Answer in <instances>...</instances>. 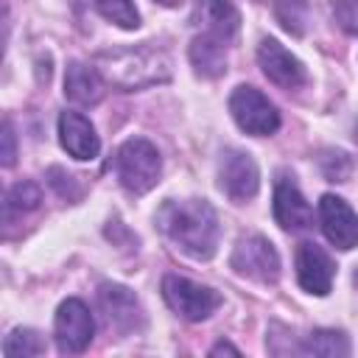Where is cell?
<instances>
[{"label": "cell", "mask_w": 358, "mask_h": 358, "mask_svg": "<svg viewBox=\"0 0 358 358\" xmlns=\"http://www.w3.org/2000/svg\"><path fill=\"white\" fill-rule=\"evenodd\" d=\"M42 201V193L34 182H17L8 193H6V201H3V210H6V221H11L14 213H31L36 210Z\"/></svg>", "instance_id": "21"}, {"label": "cell", "mask_w": 358, "mask_h": 358, "mask_svg": "<svg viewBox=\"0 0 358 358\" xmlns=\"http://www.w3.org/2000/svg\"><path fill=\"white\" fill-rule=\"evenodd\" d=\"M271 207H274V221L288 232L313 227V210L305 201V196L296 190V185H291V182H277Z\"/></svg>", "instance_id": "14"}, {"label": "cell", "mask_w": 358, "mask_h": 358, "mask_svg": "<svg viewBox=\"0 0 358 358\" xmlns=\"http://www.w3.org/2000/svg\"><path fill=\"white\" fill-rule=\"evenodd\" d=\"M333 274H336V263L319 243L305 241L296 246V280L302 291L316 294V296L330 294Z\"/></svg>", "instance_id": "12"}, {"label": "cell", "mask_w": 358, "mask_h": 358, "mask_svg": "<svg viewBox=\"0 0 358 358\" xmlns=\"http://www.w3.org/2000/svg\"><path fill=\"white\" fill-rule=\"evenodd\" d=\"M106 84L120 90H140L171 78V59L154 45H137L123 50H101L92 62Z\"/></svg>", "instance_id": "2"}, {"label": "cell", "mask_w": 358, "mask_h": 358, "mask_svg": "<svg viewBox=\"0 0 358 358\" xmlns=\"http://www.w3.org/2000/svg\"><path fill=\"white\" fill-rule=\"evenodd\" d=\"M229 112L235 117V123L255 137H268L280 129V112L277 106L255 87L241 84L232 90L229 95Z\"/></svg>", "instance_id": "5"}, {"label": "cell", "mask_w": 358, "mask_h": 358, "mask_svg": "<svg viewBox=\"0 0 358 358\" xmlns=\"http://www.w3.org/2000/svg\"><path fill=\"white\" fill-rule=\"evenodd\" d=\"M42 352H45V341L39 338L36 330H28V327L11 330L3 341V355L6 358H34V355H42Z\"/></svg>", "instance_id": "19"}, {"label": "cell", "mask_w": 358, "mask_h": 358, "mask_svg": "<svg viewBox=\"0 0 358 358\" xmlns=\"http://www.w3.org/2000/svg\"><path fill=\"white\" fill-rule=\"evenodd\" d=\"M193 17L204 28V34H213L224 42H229L241 25V14L229 0H199Z\"/></svg>", "instance_id": "16"}, {"label": "cell", "mask_w": 358, "mask_h": 358, "mask_svg": "<svg viewBox=\"0 0 358 358\" xmlns=\"http://www.w3.org/2000/svg\"><path fill=\"white\" fill-rule=\"evenodd\" d=\"M257 64H260V70L266 73V78H268L271 84L282 87V90H296V87H302L305 78H308L305 64H302L288 48H282V45H280L277 39H271V36L260 39V45H257Z\"/></svg>", "instance_id": "9"}, {"label": "cell", "mask_w": 358, "mask_h": 358, "mask_svg": "<svg viewBox=\"0 0 358 358\" xmlns=\"http://www.w3.org/2000/svg\"><path fill=\"white\" fill-rule=\"evenodd\" d=\"M229 263L241 277H249V280L263 282V285H271L280 277V255L271 246V241L263 238V235L241 238L235 243V249H232V260Z\"/></svg>", "instance_id": "6"}, {"label": "cell", "mask_w": 358, "mask_h": 358, "mask_svg": "<svg viewBox=\"0 0 358 358\" xmlns=\"http://www.w3.org/2000/svg\"><path fill=\"white\" fill-rule=\"evenodd\" d=\"M95 3H98V11L109 22H115V25H120L126 31H131V28L140 25V11L134 8L131 0H95Z\"/></svg>", "instance_id": "22"}, {"label": "cell", "mask_w": 358, "mask_h": 358, "mask_svg": "<svg viewBox=\"0 0 358 358\" xmlns=\"http://www.w3.org/2000/svg\"><path fill=\"white\" fill-rule=\"evenodd\" d=\"M224 352H229V355H241V350L232 347V344H227V341H218V344L210 350V355H224Z\"/></svg>", "instance_id": "25"}, {"label": "cell", "mask_w": 358, "mask_h": 358, "mask_svg": "<svg viewBox=\"0 0 358 358\" xmlns=\"http://www.w3.org/2000/svg\"><path fill=\"white\" fill-rule=\"evenodd\" d=\"M299 352L305 355H327V358H336V355H350V341L341 330H313L310 336H305Z\"/></svg>", "instance_id": "18"}, {"label": "cell", "mask_w": 358, "mask_h": 358, "mask_svg": "<svg viewBox=\"0 0 358 358\" xmlns=\"http://www.w3.org/2000/svg\"><path fill=\"white\" fill-rule=\"evenodd\" d=\"M115 171H117L120 185L129 193L134 196L148 193L159 182V173H162V159H159L157 145L145 137L126 140L115 154Z\"/></svg>", "instance_id": "3"}, {"label": "cell", "mask_w": 358, "mask_h": 358, "mask_svg": "<svg viewBox=\"0 0 358 358\" xmlns=\"http://www.w3.org/2000/svg\"><path fill=\"white\" fill-rule=\"evenodd\" d=\"M92 333H95V319L90 308L81 299H64L53 319V336H56L59 352L64 355L84 352L92 341Z\"/></svg>", "instance_id": "7"}, {"label": "cell", "mask_w": 358, "mask_h": 358, "mask_svg": "<svg viewBox=\"0 0 358 358\" xmlns=\"http://www.w3.org/2000/svg\"><path fill=\"white\" fill-rule=\"evenodd\" d=\"M190 64L204 78H218L227 73V42L213 34H199L190 42Z\"/></svg>", "instance_id": "17"}, {"label": "cell", "mask_w": 358, "mask_h": 358, "mask_svg": "<svg viewBox=\"0 0 358 358\" xmlns=\"http://www.w3.org/2000/svg\"><path fill=\"white\" fill-rule=\"evenodd\" d=\"M355 285H358V271H355Z\"/></svg>", "instance_id": "27"}, {"label": "cell", "mask_w": 358, "mask_h": 358, "mask_svg": "<svg viewBox=\"0 0 358 358\" xmlns=\"http://www.w3.org/2000/svg\"><path fill=\"white\" fill-rule=\"evenodd\" d=\"M157 3H162V6H176V0H157Z\"/></svg>", "instance_id": "26"}, {"label": "cell", "mask_w": 358, "mask_h": 358, "mask_svg": "<svg viewBox=\"0 0 358 358\" xmlns=\"http://www.w3.org/2000/svg\"><path fill=\"white\" fill-rule=\"evenodd\" d=\"M274 17L291 36H305L308 31V0H274Z\"/></svg>", "instance_id": "20"}, {"label": "cell", "mask_w": 358, "mask_h": 358, "mask_svg": "<svg viewBox=\"0 0 358 358\" xmlns=\"http://www.w3.org/2000/svg\"><path fill=\"white\" fill-rule=\"evenodd\" d=\"M159 229L190 257L210 260L218 249V215L204 199L165 201L157 213Z\"/></svg>", "instance_id": "1"}, {"label": "cell", "mask_w": 358, "mask_h": 358, "mask_svg": "<svg viewBox=\"0 0 358 358\" xmlns=\"http://www.w3.org/2000/svg\"><path fill=\"white\" fill-rule=\"evenodd\" d=\"M98 305H101V310L106 313V322H109L117 333L129 336V333H134V330L143 327V308H140L137 296H134L126 285L103 282V285L98 288Z\"/></svg>", "instance_id": "11"}, {"label": "cell", "mask_w": 358, "mask_h": 358, "mask_svg": "<svg viewBox=\"0 0 358 358\" xmlns=\"http://www.w3.org/2000/svg\"><path fill=\"white\" fill-rule=\"evenodd\" d=\"M319 221L324 238L336 249H355L358 246V215L355 210L336 193H324L319 199Z\"/></svg>", "instance_id": "10"}, {"label": "cell", "mask_w": 358, "mask_h": 358, "mask_svg": "<svg viewBox=\"0 0 358 358\" xmlns=\"http://www.w3.org/2000/svg\"><path fill=\"white\" fill-rule=\"evenodd\" d=\"M3 151H0V157H3V165L6 168H11L14 165V157H17V143H14V129H11V120H3Z\"/></svg>", "instance_id": "24"}, {"label": "cell", "mask_w": 358, "mask_h": 358, "mask_svg": "<svg viewBox=\"0 0 358 358\" xmlns=\"http://www.w3.org/2000/svg\"><path fill=\"white\" fill-rule=\"evenodd\" d=\"M103 76L98 73L95 64H84V62H70L67 73H64V95L73 103L81 106H92L103 98Z\"/></svg>", "instance_id": "15"}, {"label": "cell", "mask_w": 358, "mask_h": 358, "mask_svg": "<svg viewBox=\"0 0 358 358\" xmlns=\"http://www.w3.org/2000/svg\"><path fill=\"white\" fill-rule=\"evenodd\" d=\"M333 17L347 34L358 36V0H333Z\"/></svg>", "instance_id": "23"}, {"label": "cell", "mask_w": 358, "mask_h": 358, "mask_svg": "<svg viewBox=\"0 0 358 358\" xmlns=\"http://www.w3.org/2000/svg\"><path fill=\"white\" fill-rule=\"evenodd\" d=\"M162 296L168 302V308L173 313H179L182 319L187 322H201L207 316H213L221 305V294L207 288V285H199L187 277H179V274H165L162 277Z\"/></svg>", "instance_id": "4"}, {"label": "cell", "mask_w": 358, "mask_h": 358, "mask_svg": "<svg viewBox=\"0 0 358 358\" xmlns=\"http://www.w3.org/2000/svg\"><path fill=\"white\" fill-rule=\"evenodd\" d=\"M218 187L235 204H246L249 199H255L260 187V173L255 159L241 148H227L218 162Z\"/></svg>", "instance_id": "8"}, {"label": "cell", "mask_w": 358, "mask_h": 358, "mask_svg": "<svg viewBox=\"0 0 358 358\" xmlns=\"http://www.w3.org/2000/svg\"><path fill=\"white\" fill-rule=\"evenodd\" d=\"M59 143L76 159H95L101 151V140H98L92 123L78 112L59 115Z\"/></svg>", "instance_id": "13"}]
</instances>
